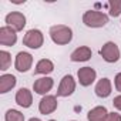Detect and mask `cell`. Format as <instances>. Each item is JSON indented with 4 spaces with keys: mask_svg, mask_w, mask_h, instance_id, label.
Masks as SVG:
<instances>
[{
    "mask_svg": "<svg viewBox=\"0 0 121 121\" xmlns=\"http://www.w3.org/2000/svg\"><path fill=\"white\" fill-rule=\"evenodd\" d=\"M33 64V56L27 51H20L16 56V61H14V67L17 71L20 73H26L31 69Z\"/></svg>",
    "mask_w": 121,
    "mask_h": 121,
    "instance_id": "obj_6",
    "label": "cell"
},
{
    "mask_svg": "<svg viewBox=\"0 0 121 121\" xmlns=\"http://www.w3.org/2000/svg\"><path fill=\"white\" fill-rule=\"evenodd\" d=\"M97 97L100 98H107L110 94H111V81L108 78H101L97 84H95V88H94Z\"/></svg>",
    "mask_w": 121,
    "mask_h": 121,
    "instance_id": "obj_14",
    "label": "cell"
},
{
    "mask_svg": "<svg viewBox=\"0 0 121 121\" xmlns=\"http://www.w3.org/2000/svg\"><path fill=\"white\" fill-rule=\"evenodd\" d=\"M57 110V98L54 95H44L41 100H40V104H39V111L44 115L47 114H51Z\"/></svg>",
    "mask_w": 121,
    "mask_h": 121,
    "instance_id": "obj_10",
    "label": "cell"
},
{
    "mask_svg": "<svg viewBox=\"0 0 121 121\" xmlns=\"http://www.w3.org/2000/svg\"><path fill=\"white\" fill-rule=\"evenodd\" d=\"M16 83H17V78L13 74H3L0 77V93L6 94L16 86Z\"/></svg>",
    "mask_w": 121,
    "mask_h": 121,
    "instance_id": "obj_16",
    "label": "cell"
},
{
    "mask_svg": "<svg viewBox=\"0 0 121 121\" xmlns=\"http://www.w3.org/2000/svg\"><path fill=\"white\" fill-rule=\"evenodd\" d=\"M107 115H108L107 108L103 107V105H98V107H94L93 110L88 111L87 120H88V121H105Z\"/></svg>",
    "mask_w": 121,
    "mask_h": 121,
    "instance_id": "obj_15",
    "label": "cell"
},
{
    "mask_svg": "<svg viewBox=\"0 0 121 121\" xmlns=\"http://www.w3.org/2000/svg\"><path fill=\"white\" fill-rule=\"evenodd\" d=\"M50 37H51L53 43H56L58 46H64L73 40V30L69 26L57 24L50 29Z\"/></svg>",
    "mask_w": 121,
    "mask_h": 121,
    "instance_id": "obj_1",
    "label": "cell"
},
{
    "mask_svg": "<svg viewBox=\"0 0 121 121\" xmlns=\"http://www.w3.org/2000/svg\"><path fill=\"white\" fill-rule=\"evenodd\" d=\"M29 121H41V120H40V118H30Z\"/></svg>",
    "mask_w": 121,
    "mask_h": 121,
    "instance_id": "obj_24",
    "label": "cell"
},
{
    "mask_svg": "<svg viewBox=\"0 0 121 121\" xmlns=\"http://www.w3.org/2000/svg\"><path fill=\"white\" fill-rule=\"evenodd\" d=\"M108 7H110V16L118 17L121 14V0H111L108 3Z\"/></svg>",
    "mask_w": 121,
    "mask_h": 121,
    "instance_id": "obj_20",
    "label": "cell"
},
{
    "mask_svg": "<svg viewBox=\"0 0 121 121\" xmlns=\"http://www.w3.org/2000/svg\"><path fill=\"white\" fill-rule=\"evenodd\" d=\"M73 121H74V120H73Z\"/></svg>",
    "mask_w": 121,
    "mask_h": 121,
    "instance_id": "obj_26",
    "label": "cell"
},
{
    "mask_svg": "<svg viewBox=\"0 0 121 121\" xmlns=\"http://www.w3.org/2000/svg\"><path fill=\"white\" fill-rule=\"evenodd\" d=\"M112 104H114V107H115L117 110H120V111H121V95H117V97H114V100H112Z\"/></svg>",
    "mask_w": 121,
    "mask_h": 121,
    "instance_id": "obj_23",
    "label": "cell"
},
{
    "mask_svg": "<svg viewBox=\"0 0 121 121\" xmlns=\"http://www.w3.org/2000/svg\"><path fill=\"white\" fill-rule=\"evenodd\" d=\"M100 54L107 63H117L120 60V48L114 41H107L101 47Z\"/></svg>",
    "mask_w": 121,
    "mask_h": 121,
    "instance_id": "obj_3",
    "label": "cell"
},
{
    "mask_svg": "<svg viewBox=\"0 0 121 121\" xmlns=\"http://www.w3.org/2000/svg\"><path fill=\"white\" fill-rule=\"evenodd\" d=\"M53 86H54L53 78H50V77H41V78H39V80L34 81V84H33V90H34L37 94L46 95V94L53 88Z\"/></svg>",
    "mask_w": 121,
    "mask_h": 121,
    "instance_id": "obj_11",
    "label": "cell"
},
{
    "mask_svg": "<svg viewBox=\"0 0 121 121\" xmlns=\"http://www.w3.org/2000/svg\"><path fill=\"white\" fill-rule=\"evenodd\" d=\"M43 41H44V36L37 29L29 30L26 33V36L23 37V44L29 48H40L43 46Z\"/></svg>",
    "mask_w": 121,
    "mask_h": 121,
    "instance_id": "obj_4",
    "label": "cell"
},
{
    "mask_svg": "<svg viewBox=\"0 0 121 121\" xmlns=\"http://www.w3.org/2000/svg\"><path fill=\"white\" fill-rule=\"evenodd\" d=\"M48 121H56V120H48Z\"/></svg>",
    "mask_w": 121,
    "mask_h": 121,
    "instance_id": "obj_25",
    "label": "cell"
},
{
    "mask_svg": "<svg viewBox=\"0 0 121 121\" xmlns=\"http://www.w3.org/2000/svg\"><path fill=\"white\" fill-rule=\"evenodd\" d=\"M74 90H76V80L73 78L71 74H67L60 81V86L57 88V95L58 97H69L74 93Z\"/></svg>",
    "mask_w": 121,
    "mask_h": 121,
    "instance_id": "obj_5",
    "label": "cell"
},
{
    "mask_svg": "<svg viewBox=\"0 0 121 121\" xmlns=\"http://www.w3.org/2000/svg\"><path fill=\"white\" fill-rule=\"evenodd\" d=\"M10 64H12V56H10V53L2 50V51H0V70L6 71L10 67Z\"/></svg>",
    "mask_w": 121,
    "mask_h": 121,
    "instance_id": "obj_18",
    "label": "cell"
},
{
    "mask_svg": "<svg viewBox=\"0 0 121 121\" xmlns=\"http://www.w3.org/2000/svg\"><path fill=\"white\" fill-rule=\"evenodd\" d=\"M91 58V48L87 47V46H81L78 48H76L71 56H70V60L74 63H80V61H88Z\"/></svg>",
    "mask_w": 121,
    "mask_h": 121,
    "instance_id": "obj_12",
    "label": "cell"
},
{
    "mask_svg": "<svg viewBox=\"0 0 121 121\" xmlns=\"http://www.w3.org/2000/svg\"><path fill=\"white\" fill-rule=\"evenodd\" d=\"M4 20H6L7 26L12 27V29H14L16 31L23 30L24 26H26V17H24V14L20 13V12H12V13H9Z\"/></svg>",
    "mask_w": 121,
    "mask_h": 121,
    "instance_id": "obj_7",
    "label": "cell"
},
{
    "mask_svg": "<svg viewBox=\"0 0 121 121\" xmlns=\"http://www.w3.org/2000/svg\"><path fill=\"white\" fill-rule=\"evenodd\" d=\"M77 77H78V81H80V84L83 87H88L95 81L97 73L91 67H83V69H80L77 71Z\"/></svg>",
    "mask_w": 121,
    "mask_h": 121,
    "instance_id": "obj_9",
    "label": "cell"
},
{
    "mask_svg": "<svg viewBox=\"0 0 121 121\" xmlns=\"http://www.w3.org/2000/svg\"><path fill=\"white\" fill-rule=\"evenodd\" d=\"M53 70H54L53 61H50V60H47V58H43L36 64L34 74H50Z\"/></svg>",
    "mask_w": 121,
    "mask_h": 121,
    "instance_id": "obj_17",
    "label": "cell"
},
{
    "mask_svg": "<svg viewBox=\"0 0 121 121\" xmlns=\"http://www.w3.org/2000/svg\"><path fill=\"white\" fill-rule=\"evenodd\" d=\"M16 41H17V34H16L14 29H12L9 26L0 27V44L12 47L16 44Z\"/></svg>",
    "mask_w": 121,
    "mask_h": 121,
    "instance_id": "obj_8",
    "label": "cell"
},
{
    "mask_svg": "<svg viewBox=\"0 0 121 121\" xmlns=\"http://www.w3.org/2000/svg\"><path fill=\"white\" fill-rule=\"evenodd\" d=\"M105 121H121V115L118 112H108Z\"/></svg>",
    "mask_w": 121,
    "mask_h": 121,
    "instance_id": "obj_21",
    "label": "cell"
},
{
    "mask_svg": "<svg viewBox=\"0 0 121 121\" xmlns=\"http://www.w3.org/2000/svg\"><path fill=\"white\" fill-rule=\"evenodd\" d=\"M83 23L87 27H91V29L104 27L108 23V16L105 13H101V12H97V10H87L83 14Z\"/></svg>",
    "mask_w": 121,
    "mask_h": 121,
    "instance_id": "obj_2",
    "label": "cell"
},
{
    "mask_svg": "<svg viewBox=\"0 0 121 121\" xmlns=\"http://www.w3.org/2000/svg\"><path fill=\"white\" fill-rule=\"evenodd\" d=\"M16 103L23 107V108H29L31 107L33 104V95H31V91L29 88H20L17 93H16Z\"/></svg>",
    "mask_w": 121,
    "mask_h": 121,
    "instance_id": "obj_13",
    "label": "cell"
},
{
    "mask_svg": "<svg viewBox=\"0 0 121 121\" xmlns=\"http://www.w3.org/2000/svg\"><path fill=\"white\" fill-rule=\"evenodd\" d=\"M4 120L6 121H24V114H22L20 111L12 108V110H7L6 111Z\"/></svg>",
    "mask_w": 121,
    "mask_h": 121,
    "instance_id": "obj_19",
    "label": "cell"
},
{
    "mask_svg": "<svg viewBox=\"0 0 121 121\" xmlns=\"http://www.w3.org/2000/svg\"><path fill=\"white\" fill-rule=\"evenodd\" d=\"M114 84H115L117 91L121 93V73H118V74L115 76V78H114Z\"/></svg>",
    "mask_w": 121,
    "mask_h": 121,
    "instance_id": "obj_22",
    "label": "cell"
}]
</instances>
